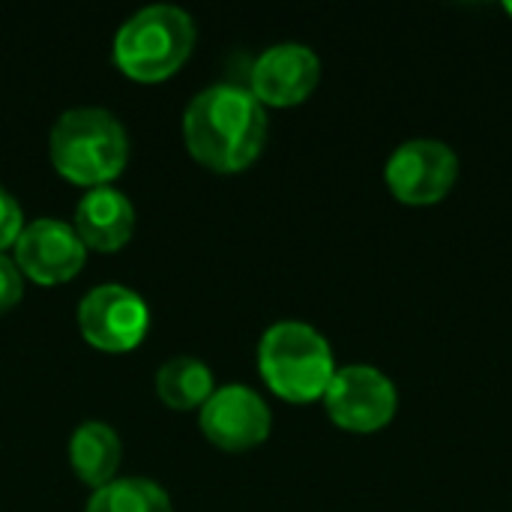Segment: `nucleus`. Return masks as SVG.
Returning a JSON list of instances; mask_svg holds the SVG:
<instances>
[{
	"label": "nucleus",
	"instance_id": "f257e3e1",
	"mask_svg": "<svg viewBox=\"0 0 512 512\" xmlns=\"http://www.w3.org/2000/svg\"><path fill=\"white\" fill-rule=\"evenodd\" d=\"M183 135L198 162L216 171H240L264 147V102L237 81L207 84L183 111Z\"/></svg>",
	"mask_w": 512,
	"mask_h": 512
},
{
	"label": "nucleus",
	"instance_id": "f03ea898",
	"mask_svg": "<svg viewBox=\"0 0 512 512\" xmlns=\"http://www.w3.org/2000/svg\"><path fill=\"white\" fill-rule=\"evenodd\" d=\"M48 150L60 174L99 186L123 171L129 159V132L114 111L102 105H75L54 120Z\"/></svg>",
	"mask_w": 512,
	"mask_h": 512
},
{
	"label": "nucleus",
	"instance_id": "7ed1b4c3",
	"mask_svg": "<svg viewBox=\"0 0 512 512\" xmlns=\"http://www.w3.org/2000/svg\"><path fill=\"white\" fill-rule=\"evenodd\" d=\"M258 366L267 384L291 402L321 399L336 375L327 336L306 321H276L258 342Z\"/></svg>",
	"mask_w": 512,
	"mask_h": 512
},
{
	"label": "nucleus",
	"instance_id": "20e7f679",
	"mask_svg": "<svg viewBox=\"0 0 512 512\" xmlns=\"http://www.w3.org/2000/svg\"><path fill=\"white\" fill-rule=\"evenodd\" d=\"M195 18L177 3H147L114 33V60L132 78L156 81L171 75L192 51Z\"/></svg>",
	"mask_w": 512,
	"mask_h": 512
},
{
	"label": "nucleus",
	"instance_id": "39448f33",
	"mask_svg": "<svg viewBox=\"0 0 512 512\" xmlns=\"http://www.w3.org/2000/svg\"><path fill=\"white\" fill-rule=\"evenodd\" d=\"M324 405L336 426L366 435L384 429L396 417L399 390L381 369L369 363H348L336 369L324 393Z\"/></svg>",
	"mask_w": 512,
	"mask_h": 512
},
{
	"label": "nucleus",
	"instance_id": "423d86ee",
	"mask_svg": "<svg viewBox=\"0 0 512 512\" xmlns=\"http://www.w3.org/2000/svg\"><path fill=\"white\" fill-rule=\"evenodd\" d=\"M459 177V156L441 138H411L402 141L384 168L390 192L405 204H435L441 201Z\"/></svg>",
	"mask_w": 512,
	"mask_h": 512
},
{
	"label": "nucleus",
	"instance_id": "0eeeda50",
	"mask_svg": "<svg viewBox=\"0 0 512 512\" xmlns=\"http://www.w3.org/2000/svg\"><path fill=\"white\" fill-rule=\"evenodd\" d=\"M78 327L87 342L105 351H126L141 342L150 327V309L138 291L120 282L90 288L78 303Z\"/></svg>",
	"mask_w": 512,
	"mask_h": 512
},
{
	"label": "nucleus",
	"instance_id": "6e6552de",
	"mask_svg": "<svg viewBox=\"0 0 512 512\" xmlns=\"http://www.w3.org/2000/svg\"><path fill=\"white\" fill-rule=\"evenodd\" d=\"M273 414L258 390L249 384H222L201 405V429L225 450H246L270 435Z\"/></svg>",
	"mask_w": 512,
	"mask_h": 512
},
{
	"label": "nucleus",
	"instance_id": "1a4fd4ad",
	"mask_svg": "<svg viewBox=\"0 0 512 512\" xmlns=\"http://www.w3.org/2000/svg\"><path fill=\"white\" fill-rule=\"evenodd\" d=\"M87 258V243L72 222L57 216L30 219L15 240V264L36 282H63Z\"/></svg>",
	"mask_w": 512,
	"mask_h": 512
},
{
	"label": "nucleus",
	"instance_id": "9d476101",
	"mask_svg": "<svg viewBox=\"0 0 512 512\" xmlns=\"http://www.w3.org/2000/svg\"><path fill=\"white\" fill-rule=\"evenodd\" d=\"M321 78L318 54L303 42H276L264 48L249 69V90L270 105L303 102Z\"/></svg>",
	"mask_w": 512,
	"mask_h": 512
},
{
	"label": "nucleus",
	"instance_id": "9b49d317",
	"mask_svg": "<svg viewBox=\"0 0 512 512\" xmlns=\"http://www.w3.org/2000/svg\"><path fill=\"white\" fill-rule=\"evenodd\" d=\"M135 228V207L117 186H90L75 207V231L87 246L120 249Z\"/></svg>",
	"mask_w": 512,
	"mask_h": 512
},
{
	"label": "nucleus",
	"instance_id": "f8f14e48",
	"mask_svg": "<svg viewBox=\"0 0 512 512\" xmlns=\"http://www.w3.org/2000/svg\"><path fill=\"white\" fill-rule=\"evenodd\" d=\"M120 456H123V444L111 423L84 420L75 426V432L69 438V459L84 483L102 486V483L114 480Z\"/></svg>",
	"mask_w": 512,
	"mask_h": 512
},
{
	"label": "nucleus",
	"instance_id": "ddd939ff",
	"mask_svg": "<svg viewBox=\"0 0 512 512\" xmlns=\"http://www.w3.org/2000/svg\"><path fill=\"white\" fill-rule=\"evenodd\" d=\"M156 390L171 408H195L210 399L216 390L213 372L201 357L177 354L165 360L156 372Z\"/></svg>",
	"mask_w": 512,
	"mask_h": 512
},
{
	"label": "nucleus",
	"instance_id": "4468645a",
	"mask_svg": "<svg viewBox=\"0 0 512 512\" xmlns=\"http://www.w3.org/2000/svg\"><path fill=\"white\" fill-rule=\"evenodd\" d=\"M84 512H171V495L150 477H120L96 486Z\"/></svg>",
	"mask_w": 512,
	"mask_h": 512
},
{
	"label": "nucleus",
	"instance_id": "2eb2a0df",
	"mask_svg": "<svg viewBox=\"0 0 512 512\" xmlns=\"http://www.w3.org/2000/svg\"><path fill=\"white\" fill-rule=\"evenodd\" d=\"M21 228H24L21 204H18V198H15L9 189L0 183V252H3V246H9V243L18 240Z\"/></svg>",
	"mask_w": 512,
	"mask_h": 512
},
{
	"label": "nucleus",
	"instance_id": "dca6fc26",
	"mask_svg": "<svg viewBox=\"0 0 512 512\" xmlns=\"http://www.w3.org/2000/svg\"><path fill=\"white\" fill-rule=\"evenodd\" d=\"M18 297H21V270H18L15 258L0 252V312L15 306Z\"/></svg>",
	"mask_w": 512,
	"mask_h": 512
},
{
	"label": "nucleus",
	"instance_id": "f3484780",
	"mask_svg": "<svg viewBox=\"0 0 512 512\" xmlns=\"http://www.w3.org/2000/svg\"><path fill=\"white\" fill-rule=\"evenodd\" d=\"M507 12H510V15H512V0H510V3H507Z\"/></svg>",
	"mask_w": 512,
	"mask_h": 512
}]
</instances>
